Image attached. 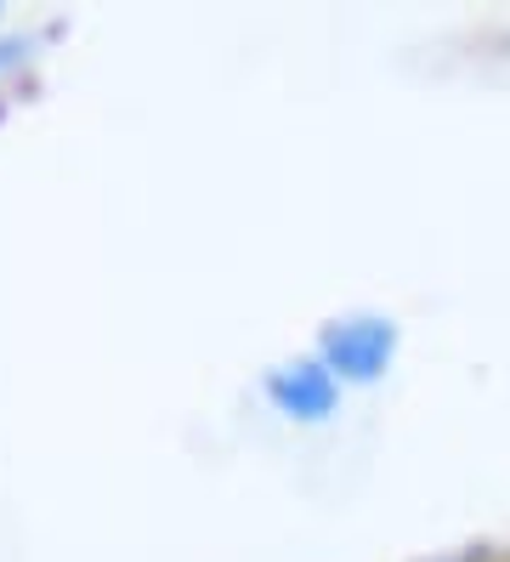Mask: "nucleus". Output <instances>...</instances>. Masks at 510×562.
I'll return each mask as SVG.
<instances>
[{"label":"nucleus","mask_w":510,"mask_h":562,"mask_svg":"<svg viewBox=\"0 0 510 562\" xmlns=\"http://www.w3.org/2000/svg\"><path fill=\"white\" fill-rule=\"evenodd\" d=\"M403 347V329L386 313H347V318H329L318 329V363L340 381V386H374Z\"/></svg>","instance_id":"obj_1"},{"label":"nucleus","mask_w":510,"mask_h":562,"mask_svg":"<svg viewBox=\"0 0 510 562\" xmlns=\"http://www.w3.org/2000/svg\"><path fill=\"white\" fill-rule=\"evenodd\" d=\"M340 386L318 358H284L261 375V398L272 404V415H284L295 426H324L340 415Z\"/></svg>","instance_id":"obj_2"},{"label":"nucleus","mask_w":510,"mask_h":562,"mask_svg":"<svg viewBox=\"0 0 510 562\" xmlns=\"http://www.w3.org/2000/svg\"><path fill=\"white\" fill-rule=\"evenodd\" d=\"M29 57H34V41L29 35H7V41H0V80H12Z\"/></svg>","instance_id":"obj_3"}]
</instances>
